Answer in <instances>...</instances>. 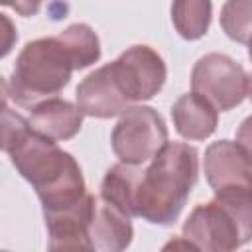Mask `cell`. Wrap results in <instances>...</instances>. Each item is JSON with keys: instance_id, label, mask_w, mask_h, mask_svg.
<instances>
[{"instance_id": "obj_16", "label": "cell", "mask_w": 252, "mask_h": 252, "mask_svg": "<svg viewBox=\"0 0 252 252\" xmlns=\"http://www.w3.org/2000/svg\"><path fill=\"white\" fill-rule=\"evenodd\" d=\"M250 14H252L250 0L226 2L222 4V10H220V28L230 39L246 45L250 35V18H252Z\"/></svg>"}, {"instance_id": "obj_3", "label": "cell", "mask_w": 252, "mask_h": 252, "mask_svg": "<svg viewBox=\"0 0 252 252\" xmlns=\"http://www.w3.org/2000/svg\"><path fill=\"white\" fill-rule=\"evenodd\" d=\"M73 71H77L75 59L59 33L28 41L16 59L8 94L16 104L33 108L55 98L69 85Z\"/></svg>"}, {"instance_id": "obj_21", "label": "cell", "mask_w": 252, "mask_h": 252, "mask_svg": "<svg viewBox=\"0 0 252 252\" xmlns=\"http://www.w3.org/2000/svg\"><path fill=\"white\" fill-rule=\"evenodd\" d=\"M8 83H6V79L0 75V106L2 104H6V100H8Z\"/></svg>"}, {"instance_id": "obj_4", "label": "cell", "mask_w": 252, "mask_h": 252, "mask_svg": "<svg viewBox=\"0 0 252 252\" xmlns=\"http://www.w3.org/2000/svg\"><path fill=\"white\" fill-rule=\"evenodd\" d=\"M250 236V191L215 195V199L199 203L183 222V238L199 252H236Z\"/></svg>"}, {"instance_id": "obj_22", "label": "cell", "mask_w": 252, "mask_h": 252, "mask_svg": "<svg viewBox=\"0 0 252 252\" xmlns=\"http://www.w3.org/2000/svg\"><path fill=\"white\" fill-rule=\"evenodd\" d=\"M0 252H8V250H0Z\"/></svg>"}, {"instance_id": "obj_19", "label": "cell", "mask_w": 252, "mask_h": 252, "mask_svg": "<svg viewBox=\"0 0 252 252\" xmlns=\"http://www.w3.org/2000/svg\"><path fill=\"white\" fill-rule=\"evenodd\" d=\"M18 41V30L10 16L0 12V59L6 57Z\"/></svg>"}, {"instance_id": "obj_5", "label": "cell", "mask_w": 252, "mask_h": 252, "mask_svg": "<svg viewBox=\"0 0 252 252\" xmlns=\"http://www.w3.org/2000/svg\"><path fill=\"white\" fill-rule=\"evenodd\" d=\"M191 93L205 98L217 112L232 110L250 93L248 71L224 53H207L191 71Z\"/></svg>"}, {"instance_id": "obj_9", "label": "cell", "mask_w": 252, "mask_h": 252, "mask_svg": "<svg viewBox=\"0 0 252 252\" xmlns=\"http://www.w3.org/2000/svg\"><path fill=\"white\" fill-rule=\"evenodd\" d=\"M75 100L81 114L93 118L120 116L132 106L122 94L110 63L94 69L79 83L75 91Z\"/></svg>"}, {"instance_id": "obj_14", "label": "cell", "mask_w": 252, "mask_h": 252, "mask_svg": "<svg viewBox=\"0 0 252 252\" xmlns=\"http://www.w3.org/2000/svg\"><path fill=\"white\" fill-rule=\"evenodd\" d=\"M211 10H213L211 2H205V0L173 2L171 4V22L183 39L195 41V39H201L209 32Z\"/></svg>"}, {"instance_id": "obj_13", "label": "cell", "mask_w": 252, "mask_h": 252, "mask_svg": "<svg viewBox=\"0 0 252 252\" xmlns=\"http://www.w3.org/2000/svg\"><path fill=\"white\" fill-rule=\"evenodd\" d=\"M140 167L138 165H126V163H116L112 165L102 181H100V197L104 203L112 205L126 217H134V197H136V187L140 179Z\"/></svg>"}, {"instance_id": "obj_11", "label": "cell", "mask_w": 252, "mask_h": 252, "mask_svg": "<svg viewBox=\"0 0 252 252\" xmlns=\"http://www.w3.org/2000/svg\"><path fill=\"white\" fill-rule=\"evenodd\" d=\"M89 238L100 252H124L134 236L130 217L94 197L93 215L89 220Z\"/></svg>"}, {"instance_id": "obj_8", "label": "cell", "mask_w": 252, "mask_h": 252, "mask_svg": "<svg viewBox=\"0 0 252 252\" xmlns=\"http://www.w3.org/2000/svg\"><path fill=\"white\" fill-rule=\"evenodd\" d=\"M203 171L215 195L250 191V146L238 140L213 142L205 150Z\"/></svg>"}, {"instance_id": "obj_10", "label": "cell", "mask_w": 252, "mask_h": 252, "mask_svg": "<svg viewBox=\"0 0 252 252\" xmlns=\"http://www.w3.org/2000/svg\"><path fill=\"white\" fill-rule=\"evenodd\" d=\"M30 130L51 142H65L79 134L83 126V114L77 104L65 98H49L32 108L28 118Z\"/></svg>"}, {"instance_id": "obj_15", "label": "cell", "mask_w": 252, "mask_h": 252, "mask_svg": "<svg viewBox=\"0 0 252 252\" xmlns=\"http://www.w3.org/2000/svg\"><path fill=\"white\" fill-rule=\"evenodd\" d=\"M59 35L67 43V47L75 59L77 71L91 67L93 63H96L100 59V41L89 24H73V26L65 28L63 32H59Z\"/></svg>"}, {"instance_id": "obj_18", "label": "cell", "mask_w": 252, "mask_h": 252, "mask_svg": "<svg viewBox=\"0 0 252 252\" xmlns=\"http://www.w3.org/2000/svg\"><path fill=\"white\" fill-rule=\"evenodd\" d=\"M47 252H96L87 230H71L49 234Z\"/></svg>"}, {"instance_id": "obj_12", "label": "cell", "mask_w": 252, "mask_h": 252, "mask_svg": "<svg viewBox=\"0 0 252 252\" xmlns=\"http://www.w3.org/2000/svg\"><path fill=\"white\" fill-rule=\"evenodd\" d=\"M171 120L177 134L185 140H207L215 134L219 112L201 96L181 94L171 106Z\"/></svg>"}, {"instance_id": "obj_7", "label": "cell", "mask_w": 252, "mask_h": 252, "mask_svg": "<svg viewBox=\"0 0 252 252\" xmlns=\"http://www.w3.org/2000/svg\"><path fill=\"white\" fill-rule=\"evenodd\" d=\"M110 65L122 94L132 106L154 98L167 79L163 57L150 45H132Z\"/></svg>"}, {"instance_id": "obj_20", "label": "cell", "mask_w": 252, "mask_h": 252, "mask_svg": "<svg viewBox=\"0 0 252 252\" xmlns=\"http://www.w3.org/2000/svg\"><path fill=\"white\" fill-rule=\"evenodd\" d=\"M161 252H199V250L189 240H185L183 236H175V238H169L163 244Z\"/></svg>"}, {"instance_id": "obj_1", "label": "cell", "mask_w": 252, "mask_h": 252, "mask_svg": "<svg viewBox=\"0 0 252 252\" xmlns=\"http://www.w3.org/2000/svg\"><path fill=\"white\" fill-rule=\"evenodd\" d=\"M199 175V154L183 142H167L140 171L134 217L169 226L181 215Z\"/></svg>"}, {"instance_id": "obj_6", "label": "cell", "mask_w": 252, "mask_h": 252, "mask_svg": "<svg viewBox=\"0 0 252 252\" xmlns=\"http://www.w3.org/2000/svg\"><path fill=\"white\" fill-rule=\"evenodd\" d=\"M167 144V126L152 106H130L120 114L110 134V146L120 163L142 165Z\"/></svg>"}, {"instance_id": "obj_2", "label": "cell", "mask_w": 252, "mask_h": 252, "mask_svg": "<svg viewBox=\"0 0 252 252\" xmlns=\"http://www.w3.org/2000/svg\"><path fill=\"white\" fill-rule=\"evenodd\" d=\"M12 165L35 189L43 215L61 213L87 197L85 177L77 159L57 142L30 132L10 154Z\"/></svg>"}, {"instance_id": "obj_17", "label": "cell", "mask_w": 252, "mask_h": 252, "mask_svg": "<svg viewBox=\"0 0 252 252\" xmlns=\"http://www.w3.org/2000/svg\"><path fill=\"white\" fill-rule=\"evenodd\" d=\"M30 132V124L20 112L6 104L0 106V152L12 154Z\"/></svg>"}]
</instances>
